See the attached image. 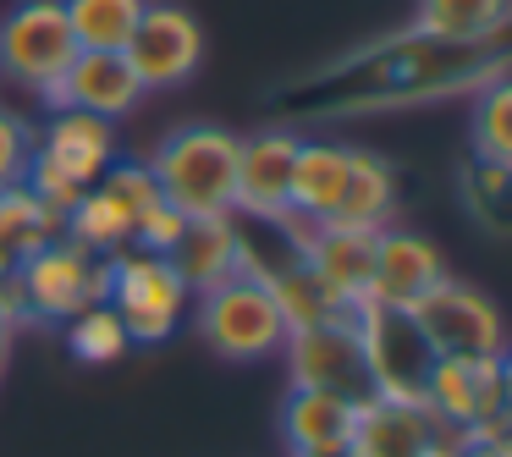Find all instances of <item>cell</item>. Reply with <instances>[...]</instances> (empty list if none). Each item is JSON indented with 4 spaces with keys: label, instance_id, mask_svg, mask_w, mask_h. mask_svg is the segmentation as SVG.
Here are the masks:
<instances>
[{
    "label": "cell",
    "instance_id": "6",
    "mask_svg": "<svg viewBox=\"0 0 512 457\" xmlns=\"http://www.w3.org/2000/svg\"><path fill=\"white\" fill-rule=\"evenodd\" d=\"M353 325H358V347H364V369H369L375 397L424 402L435 353H430V342H424V331L413 325V314L397 309V303L364 298L353 309Z\"/></svg>",
    "mask_w": 512,
    "mask_h": 457
},
{
    "label": "cell",
    "instance_id": "5",
    "mask_svg": "<svg viewBox=\"0 0 512 457\" xmlns=\"http://www.w3.org/2000/svg\"><path fill=\"white\" fill-rule=\"evenodd\" d=\"M17 298H23V314L45 325H67L78 309L89 303H105V287H111V259L89 254L83 243H72L67 232L50 237L45 248L17 265Z\"/></svg>",
    "mask_w": 512,
    "mask_h": 457
},
{
    "label": "cell",
    "instance_id": "30",
    "mask_svg": "<svg viewBox=\"0 0 512 457\" xmlns=\"http://www.w3.org/2000/svg\"><path fill=\"white\" fill-rule=\"evenodd\" d=\"M452 457H512V441L507 435H496V441H463Z\"/></svg>",
    "mask_w": 512,
    "mask_h": 457
},
{
    "label": "cell",
    "instance_id": "27",
    "mask_svg": "<svg viewBox=\"0 0 512 457\" xmlns=\"http://www.w3.org/2000/svg\"><path fill=\"white\" fill-rule=\"evenodd\" d=\"M67 353L78 364H122L133 353V336L116 320L111 303H89V309H78L67 320Z\"/></svg>",
    "mask_w": 512,
    "mask_h": 457
},
{
    "label": "cell",
    "instance_id": "15",
    "mask_svg": "<svg viewBox=\"0 0 512 457\" xmlns=\"http://www.w3.org/2000/svg\"><path fill=\"white\" fill-rule=\"evenodd\" d=\"M144 100V83L138 72L127 67L122 50H78V61L67 67V78L45 94V105H72V111H89V116H105V122H122V116L138 111Z\"/></svg>",
    "mask_w": 512,
    "mask_h": 457
},
{
    "label": "cell",
    "instance_id": "25",
    "mask_svg": "<svg viewBox=\"0 0 512 457\" xmlns=\"http://www.w3.org/2000/svg\"><path fill=\"white\" fill-rule=\"evenodd\" d=\"M78 50H122L133 39L144 0H61Z\"/></svg>",
    "mask_w": 512,
    "mask_h": 457
},
{
    "label": "cell",
    "instance_id": "12",
    "mask_svg": "<svg viewBox=\"0 0 512 457\" xmlns=\"http://www.w3.org/2000/svg\"><path fill=\"white\" fill-rule=\"evenodd\" d=\"M457 446H463V435L435 419L424 402H386V397L358 402L353 435H347L353 457H452Z\"/></svg>",
    "mask_w": 512,
    "mask_h": 457
},
{
    "label": "cell",
    "instance_id": "16",
    "mask_svg": "<svg viewBox=\"0 0 512 457\" xmlns=\"http://www.w3.org/2000/svg\"><path fill=\"white\" fill-rule=\"evenodd\" d=\"M34 155H45L50 166H61L72 182L94 188V182L105 177V166L122 160V149H116V122L72 111V105H56V111L34 127Z\"/></svg>",
    "mask_w": 512,
    "mask_h": 457
},
{
    "label": "cell",
    "instance_id": "10",
    "mask_svg": "<svg viewBox=\"0 0 512 457\" xmlns=\"http://www.w3.org/2000/svg\"><path fill=\"white\" fill-rule=\"evenodd\" d=\"M281 358H287V386L336 391V397H347V402H369V397H375L353 314H325V320L303 325V331H287Z\"/></svg>",
    "mask_w": 512,
    "mask_h": 457
},
{
    "label": "cell",
    "instance_id": "1",
    "mask_svg": "<svg viewBox=\"0 0 512 457\" xmlns=\"http://www.w3.org/2000/svg\"><path fill=\"white\" fill-rule=\"evenodd\" d=\"M507 78V34L496 39H435L419 28L386 34L375 45L353 50L336 67H320L309 83H320V100L309 116H386L435 105L452 94H479L485 83ZM303 83V89H309Z\"/></svg>",
    "mask_w": 512,
    "mask_h": 457
},
{
    "label": "cell",
    "instance_id": "22",
    "mask_svg": "<svg viewBox=\"0 0 512 457\" xmlns=\"http://www.w3.org/2000/svg\"><path fill=\"white\" fill-rule=\"evenodd\" d=\"M133 226H138V210L111 188V182L83 188L78 204L61 215V232H67L72 243H83L89 254H105V259L122 254V248H133Z\"/></svg>",
    "mask_w": 512,
    "mask_h": 457
},
{
    "label": "cell",
    "instance_id": "3",
    "mask_svg": "<svg viewBox=\"0 0 512 457\" xmlns=\"http://www.w3.org/2000/svg\"><path fill=\"white\" fill-rule=\"evenodd\" d=\"M188 320L199 342L221 353L226 364H265V358H281V347H287V320H281L276 298L265 292V281L243 276V270L221 287L199 292Z\"/></svg>",
    "mask_w": 512,
    "mask_h": 457
},
{
    "label": "cell",
    "instance_id": "21",
    "mask_svg": "<svg viewBox=\"0 0 512 457\" xmlns=\"http://www.w3.org/2000/svg\"><path fill=\"white\" fill-rule=\"evenodd\" d=\"M347 166H353V144H336V138H303L298 160H292V215L320 226L336 210L347 188Z\"/></svg>",
    "mask_w": 512,
    "mask_h": 457
},
{
    "label": "cell",
    "instance_id": "4",
    "mask_svg": "<svg viewBox=\"0 0 512 457\" xmlns=\"http://www.w3.org/2000/svg\"><path fill=\"white\" fill-rule=\"evenodd\" d=\"M105 303H111L116 320L127 325L133 347H160L188 325L193 292L182 287V276L171 270L166 254L122 248V254H111V287H105Z\"/></svg>",
    "mask_w": 512,
    "mask_h": 457
},
{
    "label": "cell",
    "instance_id": "24",
    "mask_svg": "<svg viewBox=\"0 0 512 457\" xmlns=\"http://www.w3.org/2000/svg\"><path fill=\"white\" fill-rule=\"evenodd\" d=\"M468 149L479 166H512V83L496 78L468 105Z\"/></svg>",
    "mask_w": 512,
    "mask_h": 457
},
{
    "label": "cell",
    "instance_id": "14",
    "mask_svg": "<svg viewBox=\"0 0 512 457\" xmlns=\"http://www.w3.org/2000/svg\"><path fill=\"white\" fill-rule=\"evenodd\" d=\"M303 265L314 287L325 292L336 314H353L369 298V270H375V232H342V226H314L303 221L298 232Z\"/></svg>",
    "mask_w": 512,
    "mask_h": 457
},
{
    "label": "cell",
    "instance_id": "31",
    "mask_svg": "<svg viewBox=\"0 0 512 457\" xmlns=\"http://www.w3.org/2000/svg\"><path fill=\"white\" fill-rule=\"evenodd\" d=\"M17 265H23V259H17V248L6 243V237H0V287H6V281L17 276Z\"/></svg>",
    "mask_w": 512,
    "mask_h": 457
},
{
    "label": "cell",
    "instance_id": "8",
    "mask_svg": "<svg viewBox=\"0 0 512 457\" xmlns=\"http://www.w3.org/2000/svg\"><path fill=\"white\" fill-rule=\"evenodd\" d=\"M408 314L424 331L435 358H501L507 353V325H501L496 298L457 276H441L424 298L408 303Z\"/></svg>",
    "mask_w": 512,
    "mask_h": 457
},
{
    "label": "cell",
    "instance_id": "28",
    "mask_svg": "<svg viewBox=\"0 0 512 457\" xmlns=\"http://www.w3.org/2000/svg\"><path fill=\"white\" fill-rule=\"evenodd\" d=\"M182 226H188V215L171 210L166 199H155L133 226V248H144V254H171V243L182 237Z\"/></svg>",
    "mask_w": 512,
    "mask_h": 457
},
{
    "label": "cell",
    "instance_id": "32",
    "mask_svg": "<svg viewBox=\"0 0 512 457\" xmlns=\"http://www.w3.org/2000/svg\"><path fill=\"white\" fill-rule=\"evenodd\" d=\"M292 457H353L347 446H331V452H292Z\"/></svg>",
    "mask_w": 512,
    "mask_h": 457
},
{
    "label": "cell",
    "instance_id": "2",
    "mask_svg": "<svg viewBox=\"0 0 512 457\" xmlns=\"http://www.w3.org/2000/svg\"><path fill=\"white\" fill-rule=\"evenodd\" d=\"M160 199L182 210L188 221L237 210V133L215 122H188L160 138V149L144 160Z\"/></svg>",
    "mask_w": 512,
    "mask_h": 457
},
{
    "label": "cell",
    "instance_id": "26",
    "mask_svg": "<svg viewBox=\"0 0 512 457\" xmlns=\"http://www.w3.org/2000/svg\"><path fill=\"white\" fill-rule=\"evenodd\" d=\"M0 237L17 248V259H28L50 237H61V215L28 182H12V188H0Z\"/></svg>",
    "mask_w": 512,
    "mask_h": 457
},
{
    "label": "cell",
    "instance_id": "17",
    "mask_svg": "<svg viewBox=\"0 0 512 457\" xmlns=\"http://www.w3.org/2000/svg\"><path fill=\"white\" fill-rule=\"evenodd\" d=\"M441 276H446V259H441V248H435L430 237L402 232V226H386V232H375V270H369V298L408 309V303L424 298V292H430Z\"/></svg>",
    "mask_w": 512,
    "mask_h": 457
},
{
    "label": "cell",
    "instance_id": "9",
    "mask_svg": "<svg viewBox=\"0 0 512 457\" xmlns=\"http://www.w3.org/2000/svg\"><path fill=\"white\" fill-rule=\"evenodd\" d=\"M507 353L501 358H435L424 408L452 424L463 441L507 435Z\"/></svg>",
    "mask_w": 512,
    "mask_h": 457
},
{
    "label": "cell",
    "instance_id": "20",
    "mask_svg": "<svg viewBox=\"0 0 512 457\" xmlns=\"http://www.w3.org/2000/svg\"><path fill=\"white\" fill-rule=\"evenodd\" d=\"M353 419H358V402L336 397V391L287 386V402H281V441H287V452H331V446H347Z\"/></svg>",
    "mask_w": 512,
    "mask_h": 457
},
{
    "label": "cell",
    "instance_id": "13",
    "mask_svg": "<svg viewBox=\"0 0 512 457\" xmlns=\"http://www.w3.org/2000/svg\"><path fill=\"white\" fill-rule=\"evenodd\" d=\"M303 133L298 127H259L237 138V210L243 221H281L292 215V160Z\"/></svg>",
    "mask_w": 512,
    "mask_h": 457
},
{
    "label": "cell",
    "instance_id": "29",
    "mask_svg": "<svg viewBox=\"0 0 512 457\" xmlns=\"http://www.w3.org/2000/svg\"><path fill=\"white\" fill-rule=\"evenodd\" d=\"M28 155H34V127H28L23 116L0 111V188H12V182H23Z\"/></svg>",
    "mask_w": 512,
    "mask_h": 457
},
{
    "label": "cell",
    "instance_id": "11",
    "mask_svg": "<svg viewBox=\"0 0 512 457\" xmlns=\"http://www.w3.org/2000/svg\"><path fill=\"white\" fill-rule=\"evenodd\" d=\"M122 56H127V67L138 72L144 94L182 89V83H193L204 67V28L188 6H177V0H144V17H138L133 39L122 45Z\"/></svg>",
    "mask_w": 512,
    "mask_h": 457
},
{
    "label": "cell",
    "instance_id": "19",
    "mask_svg": "<svg viewBox=\"0 0 512 457\" xmlns=\"http://www.w3.org/2000/svg\"><path fill=\"white\" fill-rule=\"evenodd\" d=\"M171 270L182 276V287L199 292L221 287L243 270V248H237V215H210V221H188L182 237L171 243Z\"/></svg>",
    "mask_w": 512,
    "mask_h": 457
},
{
    "label": "cell",
    "instance_id": "18",
    "mask_svg": "<svg viewBox=\"0 0 512 457\" xmlns=\"http://www.w3.org/2000/svg\"><path fill=\"white\" fill-rule=\"evenodd\" d=\"M397 221V166L375 149L353 144V166H347V188L336 210L320 226H342V232H386Z\"/></svg>",
    "mask_w": 512,
    "mask_h": 457
},
{
    "label": "cell",
    "instance_id": "7",
    "mask_svg": "<svg viewBox=\"0 0 512 457\" xmlns=\"http://www.w3.org/2000/svg\"><path fill=\"white\" fill-rule=\"evenodd\" d=\"M72 61H78V39L61 0H17L0 17V78H12L17 89H34L45 100Z\"/></svg>",
    "mask_w": 512,
    "mask_h": 457
},
{
    "label": "cell",
    "instance_id": "23",
    "mask_svg": "<svg viewBox=\"0 0 512 457\" xmlns=\"http://www.w3.org/2000/svg\"><path fill=\"white\" fill-rule=\"evenodd\" d=\"M512 0H413V23L419 34L435 39H496L507 34Z\"/></svg>",
    "mask_w": 512,
    "mask_h": 457
}]
</instances>
